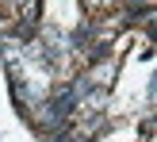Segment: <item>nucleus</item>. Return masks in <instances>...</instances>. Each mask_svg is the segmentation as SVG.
Masks as SVG:
<instances>
[{
  "label": "nucleus",
  "instance_id": "obj_1",
  "mask_svg": "<svg viewBox=\"0 0 157 142\" xmlns=\"http://www.w3.org/2000/svg\"><path fill=\"white\" fill-rule=\"evenodd\" d=\"M150 104H157V73H153V81H150Z\"/></svg>",
  "mask_w": 157,
  "mask_h": 142
},
{
  "label": "nucleus",
  "instance_id": "obj_2",
  "mask_svg": "<svg viewBox=\"0 0 157 142\" xmlns=\"http://www.w3.org/2000/svg\"><path fill=\"white\" fill-rule=\"evenodd\" d=\"M150 38L157 42V12H153V19H150Z\"/></svg>",
  "mask_w": 157,
  "mask_h": 142
}]
</instances>
